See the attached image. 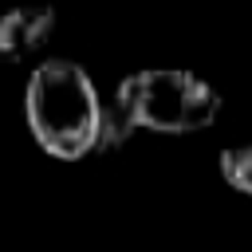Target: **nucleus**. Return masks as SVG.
Returning <instances> with one entry per match:
<instances>
[{"label": "nucleus", "mask_w": 252, "mask_h": 252, "mask_svg": "<svg viewBox=\"0 0 252 252\" xmlns=\"http://www.w3.org/2000/svg\"><path fill=\"white\" fill-rule=\"evenodd\" d=\"M24 118L35 146L55 161H83L98 150L102 94L71 59H47L28 75Z\"/></svg>", "instance_id": "nucleus-1"}, {"label": "nucleus", "mask_w": 252, "mask_h": 252, "mask_svg": "<svg viewBox=\"0 0 252 252\" xmlns=\"http://www.w3.org/2000/svg\"><path fill=\"white\" fill-rule=\"evenodd\" d=\"M138 130L150 134H197L220 114V94L197 71L185 67H146L126 75L110 94Z\"/></svg>", "instance_id": "nucleus-2"}, {"label": "nucleus", "mask_w": 252, "mask_h": 252, "mask_svg": "<svg viewBox=\"0 0 252 252\" xmlns=\"http://www.w3.org/2000/svg\"><path fill=\"white\" fill-rule=\"evenodd\" d=\"M55 32L51 4H16L0 16V59H32Z\"/></svg>", "instance_id": "nucleus-3"}, {"label": "nucleus", "mask_w": 252, "mask_h": 252, "mask_svg": "<svg viewBox=\"0 0 252 252\" xmlns=\"http://www.w3.org/2000/svg\"><path fill=\"white\" fill-rule=\"evenodd\" d=\"M217 169H220V181L240 193V197H252V142L244 146H224L220 158H217Z\"/></svg>", "instance_id": "nucleus-4"}, {"label": "nucleus", "mask_w": 252, "mask_h": 252, "mask_svg": "<svg viewBox=\"0 0 252 252\" xmlns=\"http://www.w3.org/2000/svg\"><path fill=\"white\" fill-rule=\"evenodd\" d=\"M138 134V126H134V118L110 98V102H102V122H98V150L94 154H110V150H122L130 138Z\"/></svg>", "instance_id": "nucleus-5"}]
</instances>
